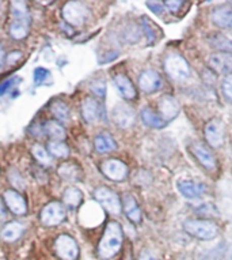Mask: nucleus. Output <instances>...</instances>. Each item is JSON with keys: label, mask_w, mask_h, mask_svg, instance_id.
<instances>
[{"label": "nucleus", "mask_w": 232, "mask_h": 260, "mask_svg": "<svg viewBox=\"0 0 232 260\" xmlns=\"http://www.w3.org/2000/svg\"><path fill=\"white\" fill-rule=\"evenodd\" d=\"M177 187L182 195L186 198H199L203 193H205V185L203 183H195V181H189V180H181L178 181Z\"/></svg>", "instance_id": "obj_17"}, {"label": "nucleus", "mask_w": 232, "mask_h": 260, "mask_svg": "<svg viewBox=\"0 0 232 260\" xmlns=\"http://www.w3.org/2000/svg\"><path fill=\"white\" fill-rule=\"evenodd\" d=\"M18 81H19V79H11V81H7V82H5V83H2V85H0V97H2V95H3V94H5L7 90L11 89V87L14 86V83Z\"/></svg>", "instance_id": "obj_42"}, {"label": "nucleus", "mask_w": 232, "mask_h": 260, "mask_svg": "<svg viewBox=\"0 0 232 260\" xmlns=\"http://www.w3.org/2000/svg\"><path fill=\"white\" fill-rule=\"evenodd\" d=\"M0 260H5V259H0Z\"/></svg>", "instance_id": "obj_48"}, {"label": "nucleus", "mask_w": 232, "mask_h": 260, "mask_svg": "<svg viewBox=\"0 0 232 260\" xmlns=\"http://www.w3.org/2000/svg\"><path fill=\"white\" fill-rule=\"evenodd\" d=\"M94 146L98 153H110L117 149V143L114 141V138L110 135L109 133H101L97 135L95 141H94Z\"/></svg>", "instance_id": "obj_21"}, {"label": "nucleus", "mask_w": 232, "mask_h": 260, "mask_svg": "<svg viewBox=\"0 0 232 260\" xmlns=\"http://www.w3.org/2000/svg\"><path fill=\"white\" fill-rule=\"evenodd\" d=\"M223 93L229 101H232V74L227 75L223 82Z\"/></svg>", "instance_id": "obj_39"}, {"label": "nucleus", "mask_w": 232, "mask_h": 260, "mask_svg": "<svg viewBox=\"0 0 232 260\" xmlns=\"http://www.w3.org/2000/svg\"><path fill=\"white\" fill-rule=\"evenodd\" d=\"M209 44L212 47L223 52H229L232 53V40L225 37L221 33H215L209 37Z\"/></svg>", "instance_id": "obj_28"}, {"label": "nucleus", "mask_w": 232, "mask_h": 260, "mask_svg": "<svg viewBox=\"0 0 232 260\" xmlns=\"http://www.w3.org/2000/svg\"><path fill=\"white\" fill-rule=\"evenodd\" d=\"M205 139L212 147H220L224 142V124L215 119L205 125Z\"/></svg>", "instance_id": "obj_10"}, {"label": "nucleus", "mask_w": 232, "mask_h": 260, "mask_svg": "<svg viewBox=\"0 0 232 260\" xmlns=\"http://www.w3.org/2000/svg\"><path fill=\"white\" fill-rule=\"evenodd\" d=\"M102 115L101 104L93 97H87L82 103V116L87 123H95Z\"/></svg>", "instance_id": "obj_16"}, {"label": "nucleus", "mask_w": 232, "mask_h": 260, "mask_svg": "<svg viewBox=\"0 0 232 260\" xmlns=\"http://www.w3.org/2000/svg\"><path fill=\"white\" fill-rule=\"evenodd\" d=\"M9 179L10 181L13 183L14 187L19 188V189H23V188H25V181H23V179H22L21 175H19L17 171L11 169V171L9 172Z\"/></svg>", "instance_id": "obj_38"}, {"label": "nucleus", "mask_w": 232, "mask_h": 260, "mask_svg": "<svg viewBox=\"0 0 232 260\" xmlns=\"http://www.w3.org/2000/svg\"><path fill=\"white\" fill-rule=\"evenodd\" d=\"M186 233L200 240H212L217 236V226L208 219H187L185 222Z\"/></svg>", "instance_id": "obj_2"}, {"label": "nucleus", "mask_w": 232, "mask_h": 260, "mask_svg": "<svg viewBox=\"0 0 232 260\" xmlns=\"http://www.w3.org/2000/svg\"><path fill=\"white\" fill-rule=\"evenodd\" d=\"M23 232H25V226L19 223L17 221H13L7 223V225L2 229L0 232V237L2 240H5L7 243H14V241H17L22 235H23Z\"/></svg>", "instance_id": "obj_19"}, {"label": "nucleus", "mask_w": 232, "mask_h": 260, "mask_svg": "<svg viewBox=\"0 0 232 260\" xmlns=\"http://www.w3.org/2000/svg\"><path fill=\"white\" fill-rule=\"evenodd\" d=\"M94 197L97 199L99 205L109 211L110 214L119 215L121 213V201L119 195L114 191H111L107 187H98L94 191Z\"/></svg>", "instance_id": "obj_5"}, {"label": "nucleus", "mask_w": 232, "mask_h": 260, "mask_svg": "<svg viewBox=\"0 0 232 260\" xmlns=\"http://www.w3.org/2000/svg\"><path fill=\"white\" fill-rule=\"evenodd\" d=\"M45 131L49 135V138L53 139V142H61L63 139H65V129L57 121H53V120L48 121L45 124Z\"/></svg>", "instance_id": "obj_29"}, {"label": "nucleus", "mask_w": 232, "mask_h": 260, "mask_svg": "<svg viewBox=\"0 0 232 260\" xmlns=\"http://www.w3.org/2000/svg\"><path fill=\"white\" fill-rule=\"evenodd\" d=\"M141 25H143L144 33L147 36L148 41L155 43V41L159 40V37L162 36V31L161 27H159L155 22H152L148 17H143L141 18Z\"/></svg>", "instance_id": "obj_27"}, {"label": "nucleus", "mask_w": 232, "mask_h": 260, "mask_svg": "<svg viewBox=\"0 0 232 260\" xmlns=\"http://www.w3.org/2000/svg\"><path fill=\"white\" fill-rule=\"evenodd\" d=\"M117 56H119V53H117V52H114V53H110V55L106 56L105 59H102L101 61H110V60L115 59V57H117Z\"/></svg>", "instance_id": "obj_45"}, {"label": "nucleus", "mask_w": 232, "mask_h": 260, "mask_svg": "<svg viewBox=\"0 0 232 260\" xmlns=\"http://www.w3.org/2000/svg\"><path fill=\"white\" fill-rule=\"evenodd\" d=\"M197 213L205 217H219V210L216 209L215 205L212 203H205V205L200 206L197 209Z\"/></svg>", "instance_id": "obj_36"}, {"label": "nucleus", "mask_w": 232, "mask_h": 260, "mask_svg": "<svg viewBox=\"0 0 232 260\" xmlns=\"http://www.w3.org/2000/svg\"><path fill=\"white\" fill-rule=\"evenodd\" d=\"M33 78H34V83H35L37 86L45 85L48 81H51V73H49L47 69L38 67V69L34 70Z\"/></svg>", "instance_id": "obj_34"}, {"label": "nucleus", "mask_w": 232, "mask_h": 260, "mask_svg": "<svg viewBox=\"0 0 232 260\" xmlns=\"http://www.w3.org/2000/svg\"><path fill=\"white\" fill-rule=\"evenodd\" d=\"M31 151H33L34 157L37 159L40 164H43V165H51V157H49V154L45 149H44L41 145H34L31 147Z\"/></svg>", "instance_id": "obj_33"}, {"label": "nucleus", "mask_w": 232, "mask_h": 260, "mask_svg": "<svg viewBox=\"0 0 232 260\" xmlns=\"http://www.w3.org/2000/svg\"><path fill=\"white\" fill-rule=\"evenodd\" d=\"M139 260H158V259L153 255H151L149 252L143 251V252H141V255H140V259Z\"/></svg>", "instance_id": "obj_44"}, {"label": "nucleus", "mask_w": 232, "mask_h": 260, "mask_svg": "<svg viewBox=\"0 0 232 260\" xmlns=\"http://www.w3.org/2000/svg\"><path fill=\"white\" fill-rule=\"evenodd\" d=\"M11 10H13L14 19H30L25 2H13Z\"/></svg>", "instance_id": "obj_32"}, {"label": "nucleus", "mask_w": 232, "mask_h": 260, "mask_svg": "<svg viewBox=\"0 0 232 260\" xmlns=\"http://www.w3.org/2000/svg\"><path fill=\"white\" fill-rule=\"evenodd\" d=\"M114 85L115 87L119 89V91L121 93L124 99L127 100H135L137 93H136V89L132 81L127 75H124V74H117L115 77H114Z\"/></svg>", "instance_id": "obj_18"}, {"label": "nucleus", "mask_w": 232, "mask_h": 260, "mask_svg": "<svg viewBox=\"0 0 232 260\" xmlns=\"http://www.w3.org/2000/svg\"><path fill=\"white\" fill-rule=\"evenodd\" d=\"M90 15L89 9L81 2H68L63 7L64 21L72 26L83 25Z\"/></svg>", "instance_id": "obj_4"}, {"label": "nucleus", "mask_w": 232, "mask_h": 260, "mask_svg": "<svg viewBox=\"0 0 232 260\" xmlns=\"http://www.w3.org/2000/svg\"><path fill=\"white\" fill-rule=\"evenodd\" d=\"M59 175L63 177L64 180H69V181H76L81 179L82 169L76 164L72 162H65L61 167L59 168Z\"/></svg>", "instance_id": "obj_25"}, {"label": "nucleus", "mask_w": 232, "mask_h": 260, "mask_svg": "<svg viewBox=\"0 0 232 260\" xmlns=\"http://www.w3.org/2000/svg\"><path fill=\"white\" fill-rule=\"evenodd\" d=\"M141 120H143V123L148 127H152V128H157V129H161L163 128L167 123H165L163 120L161 119V116L158 115L157 112H153L151 108H144L141 113Z\"/></svg>", "instance_id": "obj_23"}, {"label": "nucleus", "mask_w": 232, "mask_h": 260, "mask_svg": "<svg viewBox=\"0 0 232 260\" xmlns=\"http://www.w3.org/2000/svg\"><path fill=\"white\" fill-rule=\"evenodd\" d=\"M6 218V211L5 209H3V206H2V203H0V222L3 221Z\"/></svg>", "instance_id": "obj_47"}, {"label": "nucleus", "mask_w": 232, "mask_h": 260, "mask_svg": "<svg viewBox=\"0 0 232 260\" xmlns=\"http://www.w3.org/2000/svg\"><path fill=\"white\" fill-rule=\"evenodd\" d=\"M165 71L175 81H185L190 77L189 64L178 53H171L166 57Z\"/></svg>", "instance_id": "obj_3"}, {"label": "nucleus", "mask_w": 232, "mask_h": 260, "mask_svg": "<svg viewBox=\"0 0 232 260\" xmlns=\"http://www.w3.org/2000/svg\"><path fill=\"white\" fill-rule=\"evenodd\" d=\"M124 210H125V214L127 217L131 219L133 223H140L141 221V211H140V207L137 205V202L132 195H124Z\"/></svg>", "instance_id": "obj_22"}, {"label": "nucleus", "mask_w": 232, "mask_h": 260, "mask_svg": "<svg viewBox=\"0 0 232 260\" xmlns=\"http://www.w3.org/2000/svg\"><path fill=\"white\" fill-rule=\"evenodd\" d=\"M5 202L14 214L17 215H25L27 213V206L21 193L14 189H7L5 192Z\"/></svg>", "instance_id": "obj_15"}, {"label": "nucleus", "mask_w": 232, "mask_h": 260, "mask_svg": "<svg viewBox=\"0 0 232 260\" xmlns=\"http://www.w3.org/2000/svg\"><path fill=\"white\" fill-rule=\"evenodd\" d=\"M102 173L113 181H124L129 175V169L120 159H107L101 165Z\"/></svg>", "instance_id": "obj_8"}, {"label": "nucleus", "mask_w": 232, "mask_h": 260, "mask_svg": "<svg viewBox=\"0 0 232 260\" xmlns=\"http://www.w3.org/2000/svg\"><path fill=\"white\" fill-rule=\"evenodd\" d=\"M55 251L61 260H76L79 256L78 243L68 235H61L56 239Z\"/></svg>", "instance_id": "obj_6"}, {"label": "nucleus", "mask_w": 232, "mask_h": 260, "mask_svg": "<svg viewBox=\"0 0 232 260\" xmlns=\"http://www.w3.org/2000/svg\"><path fill=\"white\" fill-rule=\"evenodd\" d=\"M212 21L219 27L232 29V9L231 7H217L212 13Z\"/></svg>", "instance_id": "obj_20"}, {"label": "nucleus", "mask_w": 232, "mask_h": 260, "mask_svg": "<svg viewBox=\"0 0 232 260\" xmlns=\"http://www.w3.org/2000/svg\"><path fill=\"white\" fill-rule=\"evenodd\" d=\"M91 91H93L99 99H105L106 95V85L103 81H95L91 83Z\"/></svg>", "instance_id": "obj_37"}, {"label": "nucleus", "mask_w": 232, "mask_h": 260, "mask_svg": "<svg viewBox=\"0 0 232 260\" xmlns=\"http://www.w3.org/2000/svg\"><path fill=\"white\" fill-rule=\"evenodd\" d=\"M21 56H22V53L19 51H14L13 53H10V56H9V63H15V61H17L18 59H21Z\"/></svg>", "instance_id": "obj_43"}, {"label": "nucleus", "mask_w": 232, "mask_h": 260, "mask_svg": "<svg viewBox=\"0 0 232 260\" xmlns=\"http://www.w3.org/2000/svg\"><path fill=\"white\" fill-rule=\"evenodd\" d=\"M123 240L124 235L121 225L115 221L109 222L106 226L105 233L102 236V240L99 241V245H98V255L106 260L113 257L121 249Z\"/></svg>", "instance_id": "obj_1"}, {"label": "nucleus", "mask_w": 232, "mask_h": 260, "mask_svg": "<svg viewBox=\"0 0 232 260\" xmlns=\"http://www.w3.org/2000/svg\"><path fill=\"white\" fill-rule=\"evenodd\" d=\"M113 120L120 128H131L135 124V112L131 107L119 104L113 109Z\"/></svg>", "instance_id": "obj_14"}, {"label": "nucleus", "mask_w": 232, "mask_h": 260, "mask_svg": "<svg viewBox=\"0 0 232 260\" xmlns=\"http://www.w3.org/2000/svg\"><path fill=\"white\" fill-rule=\"evenodd\" d=\"M48 150L55 157L67 158L69 155V149H68L67 145H64L63 142H49L48 143Z\"/></svg>", "instance_id": "obj_31"}, {"label": "nucleus", "mask_w": 232, "mask_h": 260, "mask_svg": "<svg viewBox=\"0 0 232 260\" xmlns=\"http://www.w3.org/2000/svg\"><path fill=\"white\" fill-rule=\"evenodd\" d=\"M3 66H5V52L2 49V47H0V70L3 69Z\"/></svg>", "instance_id": "obj_46"}, {"label": "nucleus", "mask_w": 232, "mask_h": 260, "mask_svg": "<svg viewBox=\"0 0 232 260\" xmlns=\"http://www.w3.org/2000/svg\"><path fill=\"white\" fill-rule=\"evenodd\" d=\"M30 19H14L10 26V35L15 40L25 39L29 33Z\"/></svg>", "instance_id": "obj_24"}, {"label": "nucleus", "mask_w": 232, "mask_h": 260, "mask_svg": "<svg viewBox=\"0 0 232 260\" xmlns=\"http://www.w3.org/2000/svg\"><path fill=\"white\" fill-rule=\"evenodd\" d=\"M64 203L67 206H69L71 209H75V207H79L82 205V201H83V193L79 188L76 187H68L64 192Z\"/></svg>", "instance_id": "obj_26"}, {"label": "nucleus", "mask_w": 232, "mask_h": 260, "mask_svg": "<svg viewBox=\"0 0 232 260\" xmlns=\"http://www.w3.org/2000/svg\"><path fill=\"white\" fill-rule=\"evenodd\" d=\"M190 150H191V153L197 158V161L203 165L205 169L208 171H213L216 168V158L213 157V154L209 151L207 146H204L203 143H200V142H195V143H191L190 146Z\"/></svg>", "instance_id": "obj_12"}, {"label": "nucleus", "mask_w": 232, "mask_h": 260, "mask_svg": "<svg viewBox=\"0 0 232 260\" xmlns=\"http://www.w3.org/2000/svg\"><path fill=\"white\" fill-rule=\"evenodd\" d=\"M158 109H159L158 115L161 116V119L165 123H169L173 119H175L179 113V104L171 95H163L158 103Z\"/></svg>", "instance_id": "obj_9"}, {"label": "nucleus", "mask_w": 232, "mask_h": 260, "mask_svg": "<svg viewBox=\"0 0 232 260\" xmlns=\"http://www.w3.org/2000/svg\"><path fill=\"white\" fill-rule=\"evenodd\" d=\"M209 67L217 74L232 73V53L219 52L209 57Z\"/></svg>", "instance_id": "obj_13"}, {"label": "nucleus", "mask_w": 232, "mask_h": 260, "mask_svg": "<svg viewBox=\"0 0 232 260\" xmlns=\"http://www.w3.org/2000/svg\"><path fill=\"white\" fill-rule=\"evenodd\" d=\"M163 82L161 75L153 70H145L139 77V86L144 93H155L161 89Z\"/></svg>", "instance_id": "obj_11"}, {"label": "nucleus", "mask_w": 232, "mask_h": 260, "mask_svg": "<svg viewBox=\"0 0 232 260\" xmlns=\"http://www.w3.org/2000/svg\"><path fill=\"white\" fill-rule=\"evenodd\" d=\"M51 111L61 121H67L69 119V108L67 107V104L60 101V100H56V101L52 103Z\"/></svg>", "instance_id": "obj_30"}, {"label": "nucleus", "mask_w": 232, "mask_h": 260, "mask_svg": "<svg viewBox=\"0 0 232 260\" xmlns=\"http://www.w3.org/2000/svg\"><path fill=\"white\" fill-rule=\"evenodd\" d=\"M65 219V209L60 202H52L41 211V222L45 226H56Z\"/></svg>", "instance_id": "obj_7"}, {"label": "nucleus", "mask_w": 232, "mask_h": 260, "mask_svg": "<svg viewBox=\"0 0 232 260\" xmlns=\"http://www.w3.org/2000/svg\"><path fill=\"white\" fill-rule=\"evenodd\" d=\"M124 39L127 40L128 43H136L140 39V31L137 26L133 25V23L128 25L124 30Z\"/></svg>", "instance_id": "obj_35"}, {"label": "nucleus", "mask_w": 232, "mask_h": 260, "mask_svg": "<svg viewBox=\"0 0 232 260\" xmlns=\"http://www.w3.org/2000/svg\"><path fill=\"white\" fill-rule=\"evenodd\" d=\"M183 5H185V2H182V0H167V2H165V6L169 7L171 13H178Z\"/></svg>", "instance_id": "obj_41"}, {"label": "nucleus", "mask_w": 232, "mask_h": 260, "mask_svg": "<svg viewBox=\"0 0 232 260\" xmlns=\"http://www.w3.org/2000/svg\"><path fill=\"white\" fill-rule=\"evenodd\" d=\"M145 5L149 7L152 13L157 14V15H161L163 13V10H165V3H162V2H147Z\"/></svg>", "instance_id": "obj_40"}]
</instances>
